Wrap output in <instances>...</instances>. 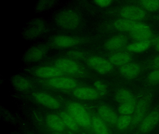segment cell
Returning a JSON list of instances; mask_svg holds the SVG:
<instances>
[{
	"instance_id": "1",
	"label": "cell",
	"mask_w": 159,
	"mask_h": 134,
	"mask_svg": "<svg viewBox=\"0 0 159 134\" xmlns=\"http://www.w3.org/2000/svg\"><path fill=\"white\" fill-rule=\"evenodd\" d=\"M54 22L60 29L65 30H73L80 26L81 18L78 13L73 10L63 9L55 15Z\"/></svg>"
},
{
	"instance_id": "2",
	"label": "cell",
	"mask_w": 159,
	"mask_h": 134,
	"mask_svg": "<svg viewBox=\"0 0 159 134\" xmlns=\"http://www.w3.org/2000/svg\"><path fill=\"white\" fill-rule=\"evenodd\" d=\"M66 109L80 127L92 129V114L82 104L76 101H71L67 104Z\"/></svg>"
},
{
	"instance_id": "3",
	"label": "cell",
	"mask_w": 159,
	"mask_h": 134,
	"mask_svg": "<svg viewBox=\"0 0 159 134\" xmlns=\"http://www.w3.org/2000/svg\"><path fill=\"white\" fill-rule=\"evenodd\" d=\"M47 30L45 20L42 18H36L27 23L22 31V36L26 40H35L43 35Z\"/></svg>"
},
{
	"instance_id": "4",
	"label": "cell",
	"mask_w": 159,
	"mask_h": 134,
	"mask_svg": "<svg viewBox=\"0 0 159 134\" xmlns=\"http://www.w3.org/2000/svg\"><path fill=\"white\" fill-rule=\"evenodd\" d=\"M85 42L84 38L65 34H57L50 37L47 44L50 48L67 49L80 45Z\"/></svg>"
},
{
	"instance_id": "5",
	"label": "cell",
	"mask_w": 159,
	"mask_h": 134,
	"mask_svg": "<svg viewBox=\"0 0 159 134\" xmlns=\"http://www.w3.org/2000/svg\"><path fill=\"white\" fill-rule=\"evenodd\" d=\"M151 101L152 95L150 94L145 95L137 100L134 111L132 114V123L127 130L132 131L137 128L141 121L148 114Z\"/></svg>"
},
{
	"instance_id": "6",
	"label": "cell",
	"mask_w": 159,
	"mask_h": 134,
	"mask_svg": "<svg viewBox=\"0 0 159 134\" xmlns=\"http://www.w3.org/2000/svg\"><path fill=\"white\" fill-rule=\"evenodd\" d=\"M55 66L65 74L75 76H82L85 74L83 67L76 60L69 58H59L53 62Z\"/></svg>"
},
{
	"instance_id": "7",
	"label": "cell",
	"mask_w": 159,
	"mask_h": 134,
	"mask_svg": "<svg viewBox=\"0 0 159 134\" xmlns=\"http://www.w3.org/2000/svg\"><path fill=\"white\" fill-rule=\"evenodd\" d=\"M43 82L50 88L63 91L73 90L78 87V82L75 79L63 75L45 80Z\"/></svg>"
},
{
	"instance_id": "8",
	"label": "cell",
	"mask_w": 159,
	"mask_h": 134,
	"mask_svg": "<svg viewBox=\"0 0 159 134\" xmlns=\"http://www.w3.org/2000/svg\"><path fill=\"white\" fill-rule=\"evenodd\" d=\"M50 47L48 45L40 43L30 47L23 56L25 63H32L42 60L47 56Z\"/></svg>"
},
{
	"instance_id": "9",
	"label": "cell",
	"mask_w": 159,
	"mask_h": 134,
	"mask_svg": "<svg viewBox=\"0 0 159 134\" xmlns=\"http://www.w3.org/2000/svg\"><path fill=\"white\" fill-rule=\"evenodd\" d=\"M128 33L129 37L135 42L152 41L154 38L150 27L141 22H137L133 29Z\"/></svg>"
},
{
	"instance_id": "10",
	"label": "cell",
	"mask_w": 159,
	"mask_h": 134,
	"mask_svg": "<svg viewBox=\"0 0 159 134\" xmlns=\"http://www.w3.org/2000/svg\"><path fill=\"white\" fill-rule=\"evenodd\" d=\"M86 63L91 69L99 74H107L113 69V66L108 60L99 56L89 57L86 60Z\"/></svg>"
},
{
	"instance_id": "11",
	"label": "cell",
	"mask_w": 159,
	"mask_h": 134,
	"mask_svg": "<svg viewBox=\"0 0 159 134\" xmlns=\"http://www.w3.org/2000/svg\"><path fill=\"white\" fill-rule=\"evenodd\" d=\"M119 15L121 18L140 22L147 17V13L139 6L127 5L121 8Z\"/></svg>"
},
{
	"instance_id": "12",
	"label": "cell",
	"mask_w": 159,
	"mask_h": 134,
	"mask_svg": "<svg viewBox=\"0 0 159 134\" xmlns=\"http://www.w3.org/2000/svg\"><path fill=\"white\" fill-rule=\"evenodd\" d=\"M159 123V110L148 113L137 127L136 134H148L151 132Z\"/></svg>"
},
{
	"instance_id": "13",
	"label": "cell",
	"mask_w": 159,
	"mask_h": 134,
	"mask_svg": "<svg viewBox=\"0 0 159 134\" xmlns=\"http://www.w3.org/2000/svg\"><path fill=\"white\" fill-rule=\"evenodd\" d=\"M32 97L37 103L48 109L57 110L61 107L60 101L56 98L47 93L35 92L32 94Z\"/></svg>"
},
{
	"instance_id": "14",
	"label": "cell",
	"mask_w": 159,
	"mask_h": 134,
	"mask_svg": "<svg viewBox=\"0 0 159 134\" xmlns=\"http://www.w3.org/2000/svg\"><path fill=\"white\" fill-rule=\"evenodd\" d=\"M72 94L76 98L84 100H95L101 96L100 93L94 87L78 86L73 90Z\"/></svg>"
},
{
	"instance_id": "15",
	"label": "cell",
	"mask_w": 159,
	"mask_h": 134,
	"mask_svg": "<svg viewBox=\"0 0 159 134\" xmlns=\"http://www.w3.org/2000/svg\"><path fill=\"white\" fill-rule=\"evenodd\" d=\"M129 38L124 34L116 35L110 38L104 44V47L108 51L112 52L122 51L128 45Z\"/></svg>"
},
{
	"instance_id": "16",
	"label": "cell",
	"mask_w": 159,
	"mask_h": 134,
	"mask_svg": "<svg viewBox=\"0 0 159 134\" xmlns=\"http://www.w3.org/2000/svg\"><path fill=\"white\" fill-rule=\"evenodd\" d=\"M32 74L38 78L47 80L62 76L64 74L55 66H44L35 68L32 70Z\"/></svg>"
},
{
	"instance_id": "17",
	"label": "cell",
	"mask_w": 159,
	"mask_h": 134,
	"mask_svg": "<svg viewBox=\"0 0 159 134\" xmlns=\"http://www.w3.org/2000/svg\"><path fill=\"white\" fill-rule=\"evenodd\" d=\"M97 114L109 126H116L119 116L110 106L106 104L99 105L97 109Z\"/></svg>"
},
{
	"instance_id": "18",
	"label": "cell",
	"mask_w": 159,
	"mask_h": 134,
	"mask_svg": "<svg viewBox=\"0 0 159 134\" xmlns=\"http://www.w3.org/2000/svg\"><path fill=\"white\" fill-rule=\"evenodd\" d=\"M45 122L48 127L53 132L61 133L66 130V125L59 114H49L45 117Z\"/></svg>"
},
{
	"instance_id": "19",
	"label": "cell",
	"mask_w": 159,
	"mask_h": 134,
	"mask_svg": "<svg viewBox=\"0 0 159 134\" xmlns=\"http://www.w3.org/2000/svg\"><path fill=\"white\" fill-rule=\"evenodd\" d=\"M109 60L113 66L120 67L132 62V54L126 51L115 52L109 56Z\"/></svg>"
},
{
	"instance_id": "20",
	"label": "cell",
	"mask_w": 159,
	"mask_h": 134,
	"mask_svg": "<svg viewBox=\"0 0 159 134\" xmlns=\"http://www.w3.org/2000/svg\"><path fill=\"white\" fill-rule=\"evenodd\" d=\"M142 68L139 63L131 62L119 68L122 76L128 79L137 78L141 73Z\"/></svg>"
},
{
	"instance_id": "21",
	"label": "cell",
	"mask_w": 159,
	"mask_h": 134,
	"mask_svg": "<svg viewBox=\"0 0 159 134\" xmlns=\"http://www.w3.org/2000/svg\"><path fill=\"white\" fill-rule=\"evenodd\" d=\"M92 129L94 134H111L109 126L97 114H92Z\"/></svg>"
},
{
	"instance_id": "22",
	"label": "cell",
	"mask_w": 159,
	"mask_h": 134,
	"mask_svg": "<svg viewBox=\"0 0 159 134\" xmlns=\"http://www.w3.org/2000/svg\"><path fill=\"white\" fill-rule=\"evenodd\" d=\"M115 99L119 104H136L137 100L134 94L125 88L118 89L115 94Z\"/></svg>"
},
{
	"instance_id": "23",
	"label": "cell",
	"mask_w": 159,
	"mask_h": 134,
	"mask_svg": "<svg viewBox=\"0 0 159 134\" xmlns=\"http://www.w3.org/2000/svg\"><path fill=\"white\" fill-rule=\"evenodd\" d=\"M58 114L63 120L66 128L74 133L80 132V127L67 111H61Z\"/></svg>"
},
{
	"instance_id": "24",
	"label": "cell",
	"mask_w": 159,
	"mask_h": 134,
	"mask_svg": "<svg viewBox=\"0 0 159 134\" xmlns=\"http://www.w3.org/2000/svg\"><path fill=\"white\" fill-rule=\"evenodd\" d=\"M153 42V40L143 42H135L128 44L125 50L131 54L141 53L148 50L152 45Z\"/></svg>"
},
{
	"instance_id": "25",
	"label": "cell",
	"mask_w": 159,
	"mask_h": 134,
	"mask_svg": "<svg viewBox=\"0 0 159 134\" xmlns=\"http://www.w3.org/2000/svg\"><path fill=\"white\" fill-rule=\"evenodd\" d=\"M11 83L16 89L21 91L29 90L32 87V83L28 79L20 75L14 76Z\"/></svg>"
},
{
	"instance_id": "26",
	"label": "cell",
	"mask_w": 159,
	"mask_h": 134,
	"mask_svg": "<svg viewBox=\"0 0 159 134\" xmlns=\"http://www.w3.org/2000/svg\"><path fill=\"white\" fill-rule=\"evenodd\" d=\"M137 21L121 18L115 20L112 23V27L116 30L129 33L133 29Z\"/></svg>"
},
{
	"instance_id": "27",
	"label": "cell",
	"mask_w": 159,
	"mask_h": 134,
	"mask_svg": "<svg viewBox=\"0 0 159 134\" xmlns=\"http://www.w3.org/2000/svg\"><path fill=\"white\" fill-rule=\"evenodd\" d=\"M132 115H120L118 117L115 127L120 131L127 130L131 126Z\"/></svg>"
},
{
	"instance_id": "28",
	"label": "cell",
	"mask_w": 159,
	"mask_h": 134,
	"mask_svg": "<svg viewBox=\"0 0 159 134\" xmlns=\"http://www.w3.org/2000/svg\"><path fill=\"white\" fill-rule=\"evenodd\" d=\"M138 6L142 7L146 11L154 12L159 10V1H140L138 2Z\"/></svg>"
},
{
	"instance_id": "29",
	"label": "cell",
	"mask_w": 159,
	"mask_h": 134,
	"mask_svg": "<svg viewBox=\"0 0 159 134\" xmlns=\"http://www.w3.org/2000/svg\"><path fill=\"white\" fill-rule=\"evenodd\" d=\"M136 104L129 103L119 104L118 111L120 115H132L134 111Z\"/></svg>"
},
{
	"instance_id": "30",
	"label": "cell",
	"mask_w": 159,
	"mask_h": 134,
	"mask_svg": "<svg viewBox=\"0 0 159 134\" xmlns=\"http://www.w3.org/2000/svg\"><path fill=\"white\" fill-rule=\"evenodd\" d=\"M55 3V1H40L35 7V11L38 13L46 11L52 7Z\"/></svg>"
},
{
	"instance_id": "31",
	"label": "cell",
	"mask_w": 159,
	"mask_h": 134,
	"mask_svg": "<svg viewBox=\"0 0 159 134\" xmlns=\"http://www.w3.org/2000/svg\"><path fill=\"white\" fill-rule=\"evenodd\" d=\"M69 58L74 60H83L86 58V54L83 51L79 50H71L67 52Z\"/></svg>"
},
{
	"instance_id": "32",
	"label": "cell",
	"mask_w": 159,
	"mask_h": 134,
	"mask_svg": "<svg viewBox=\"0 0 159 134\" xmlns=\"http://www.w3.org/2000/svg\"><path fill=\"white\" fill-rule=\"evenodd\" d=\"M147 82L151 85H156L159 84V69L152 70L148 77Z\"/></svg>"
},
{
	"instance_id": "33",
	"label": "cell",
	"mask_w": 159,
	"mask_h": 134,
	"mask_svg": "<svg viewBox=\"0 0 159 134\" xmlns=\"http://www.w3.org/2000/svg\"><path fill=\"white\" fill-rule=\"evenodd\" d=\"M94 87L100 93L101 96L107 94V87L103 82L100 81H96L94 83Z\"/></svg>"
},
{
	"instance_id": "34",
	"label": "cell",
	"mask_w": 159,
	"mask_h": 134,
	"mask_svg": "<svg viewBox=\"0 0 159 134\" xmlns=\"http://www.w3.org/2000/svg\"><path fill=\"white\" fill-rule=\"evenodd\" d=\"M148 68L152 70L159 69V55L153 57L148 62Z\"/></svg>"
},
{
	"instance_id": "35",
	"label": "cell",
	"mask_w": 159,
	"mask_h": 134,
	"mask_svg": "<svg viewBox=\"0 0 159 134\" xmlns=\"http://www.w3.org/2000/svg\"><path fill=\"white\" fill-rule=\"evenodd\" d=\"M113 1L109 0H97L95 1L96 4L101 7H106L109 6L113 2Z\"/></svg>"
},
{
	"instance_id": "36",
	"label": "cell",
	"mask_w": 159,
	"mask_h": 134,
	"mask_svg": "<svg viewBox=\"0 0 159 134\" xmlns=\"http://www.w3.org/2000/svg\"><path fill=\"white\" fill-rule=\"evenodd\" d=\"M152 46H153V48L156 51L159 52V36L153 40Z\"/></svg>"
}]
</instances>
